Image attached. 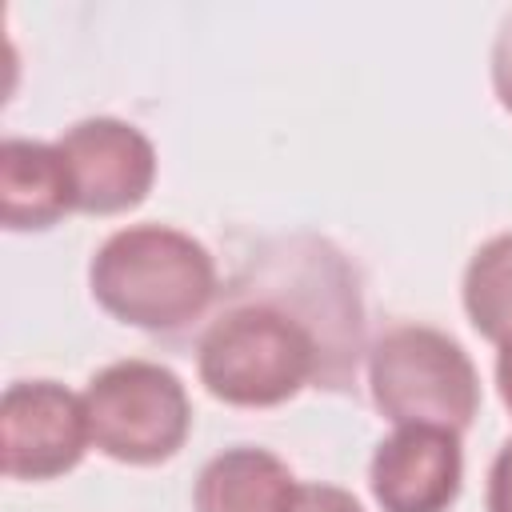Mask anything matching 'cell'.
I'll return each instance as SVG.
<instances>
[{"instance_id": "3", "label": "cell", "mask_w": 512, "mask_h": 512, "mask_svg": "<svg viewBox=\"0 0 512 512\" xmlns=\"http://www.w3.org/2000/svg\"><path fill=\"white\" fill-rule=\"evenodd\" d=\"M368 392L384 420L464 432L480 412L472 356L440 328L396 324L368 352Z\"/></svg>"}, {"instance_id": "1", "label": "cell", "mask_w": 512, "mask_h": 512, "mask_svg": "<svg viewBox=\"0 0 512 512\" xmlns=\"http://www.w3.org/2000/svg\"><path fill=\"white\" fill-rule=\"evenodd\" d=\"M92 300L140 332H180L216 296L212 252L172 224H128L112 232L88 264Z\"/></svg>"}, {"instance_id": "11", "label": "cell", "mask_w": 512, "mask_h": 512, "mask_svg": "<svg viewBox=\"0 0 512 512\" xmlns=\"http://www.w3.org/2000/svg\"><path fill=\"white\" fill-rule=\"evenodd\" d=\"M288 512H364V504H360L348 488H340V484H320V480H312V484H300V488H296Z\"/></svg>"}, {"instance_id": "14", "label": "cell", "mask_w": 512, "mask_h": 512, "mask_svg": "<svg viewBox=\"0 0 512 512\" xmlns=\"http://www.w3.org/2000/svg\"><path fill=\"white\" fill-rule=\"evenodd\" d=\"M496 388H500L504 408L512 412V340L500 344V352H496Z\"/></svg>"}, {"instance_id": "9", "label": "cell", "mask_w": 512, "mask_h": 512, "mask_svg": "<svg viewBox=\"0 0 512 512\" xmlns=\"http://www.w3.org/2000/svg\"><path fill=\"white\" fill-rule=\"evenodd\" d=\"M300 480L292 468L252 444H236L216 452L196 484H192V508L196 512H288Z\"/></svg>"}, {"instance_id": "4", "label": "cell", "mask_w": 512, "mask_h": 512, "mask_svg": "<svg viewBox=\"0 0 512 512\" xmlns=\"http://www.w3.org/2000/svg\"><path fill=\"white\" fill-rule=\"evenodd\" d=\"M80 396L88 408L92 448L116 464H164L192 432L188 388L168 364L156 360H116L100 368Z\"/></svg>"}, {"instance_id": "12", "label": "cell", "mask_w": 512, "mask_h": 512, "mask_svg": "<svg viewBox=\"0 0 512 512\" xmlns=\"http://www.w3.org/2000/svg\"><path fill=\"white\" fill-rule=\"evenodd\" d=\"M492 92L500 108L512 116V8L504 12L496 40H492Z\"/></svg>"}, {"instance_id": "8", "label": "cell", "mask_w": 512, "mask_h": 512, "mask_svg": "<svg viewBox=\"0 0 512 512\" xmlns=\"http://www.w3.org/2000/svg\"><path fill=\"white\" fill-rule=\"evenodd\" d=\"M68 212H76V192L60 148L8 136L0 144V224L8 232H44Z\"/></svg>"}, {"instance_id": "5", "label": "cell", "mask_w": 512, "mask_h": 512, "mask_svg": "<svg viewBox=\"0 0 512 512\" xmlns=\"http://www.w3.org/2000/svg\"><path fill=\"white\" fill-rule=\"evenodd\" d=\"M92 448L84 396L56 380H16L0 400V468L8 480H56Z\"/></svg>"}, {"instance_id": "13", "label": "cell", "mask_w": 512, "mask_h": 512, "mask_svg": "<svg viewBox=\"0 0 512 512\" xmlns=\"http://www.w3.org/2000/svg\"><path fill=\"white\" fill-rule=\"evenodd\" d=\"M488 512H512V436L500 444L492 468H488V492H484Z\"/></svg>"}, {"instance_id": "6", "label": "cell", "mask_w": 512, "mask_h": 512, "mask_svg": "<svg viewBox=\"0 0 512 512\" xmlns=\"http://www.w3.org/2000/svg\"><path fill=\"white\" fill-rule=\"evenodd\" d=\"M72 192L76 212L88 216H120L148 200L156 184V148L152 140L116 116H88L60 132L56 140Z\"/></svg>"}, {"instance_id": "7", "label": "cell", "mask_w": 512, "mask_h": 512, "mask_svg": "<svg viewBox=\"0 0 512 512\" xmlns=\"http://www.w3.org/2000/svg\"><path fill=\"white\" fill-rule=\"evenodd\" d=\"M464 484L460 432L400 424L368 464V488L380 512H448Z\"/></svg>"}, {"instance_id": "10", "label": "cell", "mask_w": 512, "mask_h": 512, "mask_svg": "<svg viewBox=\"0 0 512 512\" xmlns=\"http://www.w3.org/2000/svg\"><path fill=\"white\" fill-rule=\"evenodd\" d=\"M464 312L488 344L512 340V232L484 240L464 268Z\"/></svg>"}, {"instance_id": "2", "label": "cell", "mask_w": 512, "mask_h": 512, "mask_svg": "<svg viewBox=\"0 0 512 512\" xmlns=\"http://www.w3.org/2000/svg\"><path fill=\"white\" fill-rule=\"evenodd\" d=\"M316 336L272 304H240L208 324L196 376L220 404L276 408L316 376Z\"/></svg>"}]
</instances>
